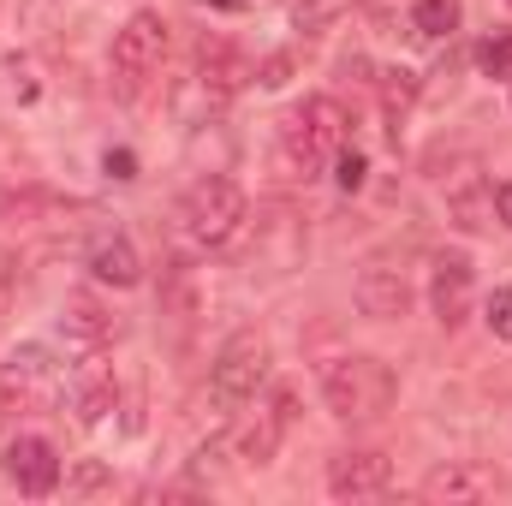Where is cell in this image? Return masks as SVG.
I'll return each instance as SVG.
<instances>
[{"mask_svg": "<svg viewBox=\"0 0 512 506\" xmlns=\"http://www.w3.org/2000/svg\"><path fill=\"white\" fill-rule=\"evenodd\" d=\"M393 393H399L393 364L370 358V352L334 358V364L322 370V399H328V411H334L340 423H370V417H382L387 405H393Z\"/></svg>", "mask_w": 512, "mask_h": 506, "instance_id": "1", "label": "cell"}, {"mask_svg": "<svg viewBox=\"0 0 512 506\" xmlns=\"http://www.w3.org/2000/svg\"><path fill=\"white\" fill-rule=\"evenodd\" d=\"M340 143H346V108L334 96H310L280 120V161L292 167V179H316L322 161L340 155Z\"/></svg>", "mask_w": 512, "mask_h": 506, "instance_id": "2", "label": "cell"}, {"mask_svg": "<svg viewBox=\"0 0 512 506\" xmlns=\"http://www.w3.org/2000/svg\"><path fill=\"white\" fill-rule=\"evenodd\" d=\"M167 60V18L155 6H137L126 24L114 30V54H108V78H114V96L137 102L149 90V78L161 72Z\"/></svg>", "mask_w": 512, "mask_h": 506, "instance_id": "3", "label": "cell"}, {"mask_svg": "<svg viewBox=\"0 0 512 506\" xmlns=\"http://www.w3.org/2000/svg\"><path fill=\"white\" fill-rule=\"evenodd\" d=\"M0 393H6L12 411H48V405L66 399V370H60V358L42 340H24L0 364Z\"/></svg>", "mask_w": 512, "mask_h": 506, "instance_id": "4", "label": "cell"}, {"mask_svg": "<svg viewBox=\"0 0 512 506\" xmlns=\"http://www.w3.org/2000/svg\"><path fill=\"white\" fill-rule=\"evenodd\" d=\"M179 221H185V233L197 239V245H227L239 227H245V191L227 179V173H203L191 191H185V203H179Z\"/></svg>", "mask_w": 512, "mask_h": 506, "instance_id": "5", "label": "cell"}, {"mask_svg": "<svg viewBox=\"0 0 512 506\" xmlns=\"http://www.w3.org/2000/svg\"><path fill=\"white\" fill-rule=\"evenodd\" d=\"M262 381H268V340L245 328V334H233L215 352V364H209V399H215V411H239V405H251L256 393H262Z\"/></svg>", "mask_w": 512, "mask_h": 506, "instance_id": "6", "label": "cell"}, {"mask_svg": "<svg viewBox=\"0 0 512 506\" xmlns=\"http://www.w3.org/2000/svg\"><path fill=\"white\" fill-rule=\"evenodd\" d=\"M471 304H477L471 256H465V251H441L435 262H429V310H435V322L453 334V328L471 316Z\"/></svg>", "mask_w": 512, "mask_h": 506, "instance_id": "7", "label": "cell"}, {"mask_svg": "<svg viewBox=\"0 0 512 506\" xmlns=\"http://www.w3.org/2000/svg\"><path fill=\"white\" fill-rule=\"evenodd\" d=\"M387 483H393V459L376 447L328 459V495L334 501H370V495H387Z\"/></svg>", "mask_w": 512, "mask_h": 506, "instance_id": "8", "label": "cell"}, {"mask_svg": "<svg viewBox=\"0 0 512 506\" xmlns=\"http://www.w3.org/2000/svg\"><path fill=\"white\" fill-rule=\"evenodd\" d=\"M245 78H251L245 54H239V48H227V42H209V48L197 54V66H191V84H185V90H191V96L215 114V108H221V102H227Z\"/></svg>", "mask_w": 512, "mask_h": 506, "instance_id": "9", "label": "cell"}, {"mask_svg": "<svg viewBox=\"0 0 512 506\" xmlns=\"http://www.w3.org/2000/svg\"><path fill=\"white\" fill-rule=\"evenodd\" d=\"M0 465H6V477L18 483V495H54V489H60V453H54L42 435H18Z\"/></svg>", "mask_w": 512, "mask_h": 506, "instance_id": "10", "label": "cell"}, {"mask_svg": "<svg viewBox=\"0 0 512 506\" xmlns=\"http://www.w3.org/2000/svg\"><path fill=\"white\" fill-rule=\"evenodd\" d=\"M417 495L435 501V506H471V501H489V495H495V477H489L483 465H471V459H447V465H435V471L423 477Z\"/></svg>", "mask_w": 512, "mask_h": 506, "instance_id": "11", "label": "cell"}, {"mask_svg": "<svg viewBox=\"0 0 512 506\" xmlns=\"http://www.w3.org/2000/svg\"><path fill=\"white\" fill-rule=\"evenodd\" d=\"M352 298H358V310H364V316H376V322H393V316H405V304H411V286H405V274H399V268H387V262H370V268L358 274Z\"/></svg>", "mask_w": 512, "mask_h": 506, "instance_id": "12", "label": "cell"}, {"mask_svg": "<svg viewBox=\"0 0 512 506\" xmlns=\"http://www.w3.org/2000/svg\"><path fill=\"white\" fill-rule=\"evenodd\" d=\"M286 429H292V393H286V387H280V393H274V399H268V411H262V417H256L251 429H245V435H233V453H239V459H245V465H268V459H274V447H280V435H286Z\"/></svg>", "mask_w": 512, "mask_h": 506, "instance_id": "13", "label": "cell"}, {"mask_svg": "<svg viewBox=\"0 0 512 506\" xmlns=\"http://www.w3.org/2000/svg\"><path fill=\"white\" fill-rule=\"evenodd\" d=\"M90 274L102 280V286H137L143 280V256H137V245H131L126 233H108V239H96L90 245Z\"/></svg>", "mask_w": 512, "mask_h": 506, "instance_id": "14", "label": "cell"}, {"mask_svg": "<svg viewBox=\"0 0 512 506\" xmlns=\"http://www.w3.org/2000/svg\"><path fill=\"white\" fill-rule=\"evenodd\" d=\"M60 328H66V340L84 346V352H102V346L114 340V322H108V310H102L96 298H72L66 316H60Z\"/></svg>", "mask_w": 512, "mask_h": 506, "instance_id": "15", "label": "cell"}, {"mask_svg": "<svg viewBox=\"0 0 512 506\" xmlns=\"http://www.w3.org/2000/svg\"><path fill=\"white\" fill-rule=\"evenodd\" d=\"M346 12H352V0H292V30L322 36V30H334Z\"/></svg>", "mask_w": 512, "mask_h": 506, "instance_id": "16", "label": "cell"}, {"mask_svg": "<svg viewBox=\"0 0 512 506\" xmlns=\"http://www.w3.org/2000/svg\"><path fill=\"white\" fill-rule=\"evenodd\" d=\"M411 24H417V36H453L459 30V0H417Z\"/></svg>", "mask_w": 512, "mask_h": 506, "instance_id": "17", "label": "cell"}, {"mask_svg": "<svg viewBox=\"0 0 512 506\" xmlns=\"http://www.w3.org/2000/svg\"><path fill=\"white\" fill-rule=\"evenodd\" d=\"M477 66H483V78H512V30H495L477 48Z\"/></svg>", "mask_w": 512, "mask_h": 506, "instance_id": "18", "label": "cell"}, {"mask_svg": "<svg viewBox=\"0 0 512 506\" xmlns=\"http://www.w3.org/2000/svg\"><path fill=\"white\" fill-rule=\"evenodd\" d=\"M114 399H120V393H114V381L96 376L84 393H78V417H84V423H102V417L114 411Z\"/></svg>", "mask_w": 512, "mask_h": 506, "instance_id": "19", "label": "cell"}, {"mask_svg": "<svg viewBox=\"0 0 512 506\" xmlns=\"http://www.w3.org/2000/svg\"><path fill=\"white\" fill-rule=\"evenodd\" d=\"M483 322H489V334H495V340H512V286H495V292H489Z\"/></svg>", "mask_w": 512, "mask_h": 506, "instance_id": "20", "label": "cell"}, {"mask_svg": "<svg viewBox=\"0 0 512 506\" xmlns=\"http://www.w3.org/2000/svg\"><path fill=\"white\" fill-rule=\"evenodd\" d=\"M334 179H340L346 191H358V185H364V155H358V149H340V173H334Z\"/></svg>", "mask_w": 512, "mask_h": 506, "instance_id": "21", "label": "cell"}, {"mask_svg": "<svg viewBox=\"0 0 512 506\" xmlns=\"http://www.w3.org/2000/svg\"><path fill=\"white\" fill-rule=\"evenodd\" d=\"M102 167H108L114 179H137V155H131V149H108V155H102Z\"/></svg>", "mask_w": 512, "mask_h": 506, "instance_id": "22", "label": "cell"}, {"mask_svg": "<svg viewBox=\"0 0 512 506\" xmlns=\"http://www.w3.org/2000/svg\"><path fill=\"white\" fill-rule=\"evenodd\" d=\"M495 215L512 227V179H507V185H495Z\"/></svg>", "mask_w": 512, "mask_h": 506, "instance_id": "23", "label": "cell"}, {"mask_svg": "<svg viewBox=\"0 0 512 506\" xmlns=\"http://www.w3.org/2000/svg\"><path fill=\"white\" fill-rule=\"evenodd\" d=\"M286 66H292L286 54H280V60H268V66H262V84H286Z\"/></svg>", "mask_w": 512, "mask_h": 506, "instance_id": "24", "label": "cell"}, {"mask_svg": "<svg viewBox=\"0 0 512 506\" xmlns=\"http://www.w3.org/2000/svg\"><path fill=\"white\" fill-rule=\"evenodd\" d=\"M6 411H12V405H6V393H0V417H6Z\"/></svg>", "mask_w": 512, "mask_h": 506, "instance_id": "25", "label": "cell"}]
</instances>
